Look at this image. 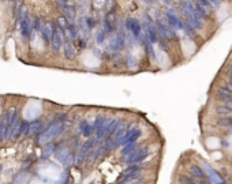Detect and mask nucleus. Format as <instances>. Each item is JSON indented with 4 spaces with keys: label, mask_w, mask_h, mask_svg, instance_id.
<instances>
[{
    "label": "nucleus",
    "mask_w": 232,
    "mask_h": 184,
    "mask_svg": "<svg viewBox=\"0 0 232 184\" xmlns=\"http://www.w3.org/2000/svg\"><path fill=\"white\" fill-rule=\"evenodd\" d=\"M96 143H97V139H96V138H92V139H89L86 143H83V145L81 146V149H79V151L77 154V158H75V164H77V165H82V164L86 161L87 155L94 150Z\"/></svg>",
    "instance_id": "1"
},
{
    "label": "nucleus",
    "mask_w": 232,
    "mask_h": 184,
    "mask_svg": "<svg viewBox=\"0 0 232 184\" xmlns=\"http://www.w3.org/2000/svg\"><path fill=\"white\" fill-rule=\"evenodd\" d=\"M150 153L152 151L149 149H139L137 151L131 153L128 157H126V164H128V165H139L141 161L146 160Z\"/></svg>",
    "instance_id": "2"
},
{
    "label": "nucleus",
    "mask_w": 232,
    "mask_h": 184,
    "mask_svg": "<svg viewBox=\"0 0 232 184\" xmlns=\"http://www.w3.org/2000/svg\"><path fill=\"white\" fill-rule=\"evenodd\" d=\"M143 172V168L141 165H130L126 171L121 173L120 179H119L118 184H124V182L131 177H135V176H141V173Z\"/></svg>",
    "instance_id": "3"
},
{
    "label": "nucleus",
    "mask_w": 232,
    "mask_h": 184,
    "mask_svg": "<svg viewBox=\"0 0 232 184\" xmlns=\"http://www.w3.org/2000/svg\"><path fill=\"white\" fill-rule=\"evenodd\" d=\"M202 168H203V171H205V175L208 176L209 183L210 184H228L216 171H214L213 168H212L210 165H208V164H202Z\"/></svg>",
    "instance_id": "4"
},
{
    "label": "nucleus",
    "mask_w": 232,
    "mask_h": 184,
    "mask_svg": "<svg viewBox=\"0 0 232 184\" xmlns=\"http://www.w3.org/2000/svg\"><path fill=\"white\" fill-rule=\"evenodd\" d=\"M156 29H157V32L161 34V37H164V38H167V40H176L178 38V36H176V33L174 32V29L169 27L168 25H164L163 21H156Z\"/></svg>",
    "instance_id": "5"
},
{
    "label": "nucleus",
    "mask_w": 232,
    "mask_h": 184,
    "mask_svg": "<svg viewBox=\"0 0 232 184\" xmlns=\"http://www.w3.org/2000/svg\"><path fill=\"white\" fill-rule=\"evenodd\" d=\"M64 44V33H63V29L62 27H56L55 29V33H53V38H52V49L53 52H59L62 49V45Z\"/></svg>",
    "instance_id": "6"
},
{
    "label": "nucleus",
    "mask_w": 232,
    "mask_h": 184,
    "mask_svg": "<svg viewBox=\"0 0 232 184\" xmlns=\"http://www.w3.org/2000/svg\"><path fill=\"white\" fill-rule=\"evenodd\" d=\"M141 134H142V131H141L139 128H132V127H128V130H127L123 141H121V145L126 146V145H128V143L137 142L138 138L141 137Z\"/></svg>",
    "instance_id": "7"
},
{
    "label": "nucleus",
    "mask_w": 232,
    "mask_h": 184,
    "mask_svg": "<svg viewBox=\"0 0 232 184\" xmlns=\"http://www.w3.org/2000/svg\"><path fill=\"white\" fill-rule=\"evenodd\" d=\"M165 16H167V19H168V22H169V25H171L172 27H176V29H179V30H182L183 27H185V22L183 21H180V18L176 15V14H174L171 10H168L165 12Z\"/></svg>",
    "instance_id": "8"
},
{
    "label": "nucleus",
    "mask_w": 232,
    "mask_h": 184,
    "mask_svg": "<svg viewBox=\"0 0 232 184\" xmlns=\"http://www.w3.org/2000/svg\"><path fill=\"white\" fill-rule=\"evenodd\" d=\"M195 7L201 11V14H202L205 18H208V16L212 14V8H213V5H212V3L209 2V0H197Z\"/></svg>",
    "instance_id": "9"
},
{
    "label": "nucleus",
    "mask_w": 232,
    "mask_h": 184,
    "mask_svg": "<svg viewBox=\"0 0 232 184\" xmlns=\"http://www.w3.org/2000/svg\"><path fill=\"white\" fill-rule=\"evenodd\" d=\"M124 42H126V38H124V32H119L118 36H116L115 38L111 41L109 48H111L112 50H121L124 48V45H126Z\"/></svg>",
    "instance_id": "10"
},
{
    "label": "nucleus",
    "mask_w": 232,
    "mask_h": 184,
    "mask_svg": "<svg viewBox=\"0 0 232 184\" xmlns=\"http://www.w3.org/2000/svg\"><path fill=\"white\" fill-rule=\"evenodd\" d=\"M127 27H128V32H131V34L135 38H141L142 29H141V25L137 19H127Z\"/></svg>",
    "instance_id": "11"
},
{
    "label": "nucleus",
    "mask_w": 232,
    "mask_h": 184,
    "mask_svg": "<svg viewBox=\"0 0 232 184\" xmlns=\"http://www.w3.org/2000/svg\"><path fill=\"white\" fill-rule=\"evenodd\" d=\"M78 131L81 132L83 137H86V138H89V137H92L93 134L96 132V130H94V124H89V123H86V121H81L79 123V126H78Z\"/></svg>",
    "instance_id": "12"
},
{
    "label": "nucleus",
    "mask_w": 232,
    "mask_h": 184,
    "mask_svg": "<svg viewBox=\"0 0 232 184\" xmlns=\"http://www.w3.org/2000/svg\"><path fill=\"white\" fill-rule=\"evenodd\" d=\"M157 29L153 26V25L150 23V22H148L146 23V38L149 40V41L152 42V44H154V42H158V36H157Z\"/></svg>",
    "instance_id": "13"
},
{
    "label": "nucleus",
    "mask_w": 232,
    "mask_h": 184,
    "mask_svg": "<svg viewBox=\"0 0 232 184\" xmlns=\"http://www.w3.org/2000/svg\"><path fill=\"white\" fill-rule=\"evenodd\" d=\"M188 172L191 173V176H193V177H195V179H199V180H203V179H205V176H206L203 168L195 165V164H193V165L188 166Z\"/></svg>",
    "instance_id": "14"
},
{
    "label": "nucleus",
    "mask_w": 232,
    "mask_h": 184,
    "mask_svg": "<svg viewBox=\"0 0 232 184\" xmlns=\"http://www.w3.org/2000/svg\"><path fill=\"white\" fill-rule=\"evenodd\" d=\"M53 33H55V32H53L52 25H51V23H45L44 29H42V37H44V40H45V42H47V44H51V42H52Z\"/></svg>",
    "instance_id": "15"
},
{
    "label": "nucleus",
    "mask_w": 232,
    "mask_h": 184,
    "mask_svg": "<svg viewBox=\"0 0 232 184\" xmlns=\"http://www.w3.org/2000/svg\"><path fill=\"white\" fill-rule=\"evenodd\" d=\"M137 150H139V143L138 142L128 143V145H126L123 149H121V155H123V157H128L131 153L137 151Z\"/></svg>",
    "instance_id": "16"
},
{
    "label": "nucleus",
    "mask_w": 232,
    "mask_h": 184,
    "mask_svg": "<svg viewBox=\"0 0 232 184\" xmlns=\"http://www.w3.org/2000/svg\"><path fill=\"white\" fill-rule=\"evenodd\" d=\"M64 56H66V59H69V60L75 59V48L70 41L64 42Z\"/></svg>",
    "instance_id": "17"
},
{
    "label": "nucleus",
    "mask_w": 232,
    "mask_h": 184,
    "mask_svg": "<svg viewBox=\"0 0 232 184\" xmlns=\"http://www.w3.org/2000/svg\"><path fill=\"white\" fill-rule=\"evenodd\" d=\"M217 98H220V100L225 101V102H228V101H232V93L228 92L225 87H220V89H217Z\"/></svg>",
    "instance_id": "18"
},
{
    "label": "nucleus",
    "mask_w": 232,
    "mask_h": 184,
    "mask_svg": "<svg viewBox=\"0 0 232 184\" xmlns=\"http://www.w3.org/2000/svg\"><path fill=\"white\" fill-rule=\"evenodd\" d=\"M21 30H22V34L25 37H29V34H30V21H29V16L27 15H23V18H22Z\"/></svg>",
    "instance_id": "19"
},
{
    "label": "nucleus",
    "mask_w": 232,
    "mask_h": 184,
    "mask_svg": "<svg viewBox=\"0 0 232 184\" xmlns=\"http://www.w3.org/2000/svg\"><path fill=\"white\" fill-rule=\"evenodd\" d=\"M42 132H44V130H42L41 123L36 121V123L30 124L29 131H27V135H29V137H33V135H36V134H42Z\"/></svg>",
    "instance_id": "20"
},
{
    "label": "nucleus",
    "mask_w": 232,
    "mask_h": 184,
    "mask_svg": "<svg viewBox=\"0 0 232 184\" xmlns=\"http://www.w3.org/2000/svg\"><path fill=\"white\" fill-rule=\"evenodd\" d=\"M217 124L220 127H232V116H224L217 120Z\"/></svg>",
    "instance_id": "21"
},
{
    "label": "nucleus",
    "mask_w": 232,
    "mask_h": 184,
    "mask_svg": "<svg viewBox=\"0 0 232 184\" xmlns=\"http://www.w3.org/2000/svg\"><path fill=\"white\" fill-rule=\"evenodd\" d=\"M216 112H217V113H220V115H223V116H231V110L228 109L225 105H220V106H217V108H216Z\"/></svg>",
    "instance_id": "22"
},
{
    "label": "nucleus",
    "mask_w": 232,
    "mask_h": 184,
    "mask_svg": "<svg viewBox=\"0 0 232 184\" xmlns=\"http://www.w3.org/2000/svg\"><path fill=\"white\" fill-rule=\"evenodd\" d=\"M67 32H69V34H70V37H71V38L72 40H75V38H77V32H78V30H77V27H75L74 26V25H71V23H69V27H67Z\"/></svg>",
    "instance_id": "23"
},
{
    "label": "nucleus",
    "mask_w": 232,
    "mask_h": 184,
    "mask_svg": "<svg viewBox=\"0 0 232 184\" xmlns=\"http://www.w3.org/2000/svg\"><path fill=\"white\" fill-rule=\"evenodd\" d=\"M105 22H108L109 25H114L116 23V15H115V12H108L107 14V18H105Z\"/></svg>",
    "instance_id": "24"
},
{
    "label": "nucleus",
    "mask_w": 232,
    "mask_h": 184,
    "mask_svg": "<svg viewBox=\"0 0 232 184\" xmlns=\"http://www.w3.org/2000/svg\"><path fill=\"white\" fill-rule=\"evenodd\" d=\"M142 180H143L142 176H135V177H131V179L126 180V182H124V184H138V183L142 182Z\"/></svg>",
    "instance_id": "25"
},
{
    "label": "nucleus",
    "mask_w": 232,
    "mask_h": 184,
    "mask_svg": "<svg viewBox=\"0 0 232 184\" xmlns=\"http://www.w3.org/2000/svg\"><path fill=\"white\" fill-rule=\"evenodd\" d=\"M126 64H128V67H137V61H135V59H132L131 60V56H127Z\"/></svg>",
    "instance_id": "26"
},
{
    "label": "nucleus",
    "mask_w": 232,
    "mask_h": 184,
    "mask_svg": "<svg viewBox=\"0 0 232 184\" xmlns=\"http://www.w3.org/2000/svg\"><path fill=\"white\" fill-rule=\"evenodd\" d=\"M105 36H107V33H105V32H101L100 34L97 36V42H98V44H103L104 40H105Z\"/></svg>",
    "instance_id": "27"
},
{
    "label": "nucleus",
    "mask_w": 232,
    "mask_h": 184,
    "mask_svg": "<svg viewBox=\"0 0 232 184\" xmlns=\"http://www.w3.org/2000/svg\"><path fill=\"white\" fill-rule=\"evenodd\" d=\"M53 150H55V145H48L47 146V150H45V155H49V154H52L53 153Z\"/></svg>",
    "instance_id": "28"
},
{
    "label": "nucleus",
    "mask_w": 232,
    "mask_h": 184,
    "mask_svg": "<svg viewBox=\"0 0 232 184\" xmlns=\"http://www.w3.org/2000/svg\"><path fill=\"white\" fill-rule=\"evenodd\" d=\"M209 2L212 3V5H219V4H221L224 0H209Z\"/></svg>",
    "instance_id": "29"
},
{
    "label": "nucleus",
    "mask_w": 232,
    "mask_h": 184,
    "mask_svg": "<svg viewBox=\"0 0 232 184\" xmlns=\"http://www.w3.org/2000/svg\"><path fill=\"white\" fill-rule=\"evenodd\" d=\"M115 64H116V67H120V64L123 66V64H126V61H124V60H120V59H118V60L115 61Z\"/></svg>",
    "instance_id": "30"
},
{
    "label": "nucleus",
    "mask_w": 232,
    "mask_h": 184,
    "mask_svg": "<svg viewBox=\"0 0 232 184\" xmlns=\"http://www.w3.org/2000/svg\"><path fill=\"white\" fill-rule=\"evenodd\" d=\"M225 106H227V108L232 112V101H228V102H225Z\"/></svg>",
    "instance_id": "31"
},
{
    "label": "nucleus",
    "mask_w": 232,
    "mask_h": 184,
    "mask_svg": "<svg viewBox=\"0 0 232 184\" xmlns=\"http://www.w3.org/2000/svg\"><path fill=\"white\" fill-rule=\"evenodd\" d=\"M225 89H227V90H228V92H231V93H232V85L230 83V82H228V83H227V85H225Z\"/></svg>",
    "instance_id": "32"
},
{
    "label": "nucleus",
    "mask_w": 232,
    "mask_h": 184,
    "mask_svg": "<svg viewBox=\"0 0 232 184\" xmlns=\"http://www.w3.org/2000/svg\"><path fill=\"white\" fill-rule=\"evenodd\" d=\"M228 74H230V78L232 79V67H231V70H230V71H228Z\"/></svg>",
    "instance_id": "33"
},
{
    "label": "nucleus",
    "mask_w": 232,
    "mask_h": 184,
    "mask_svg": "<svg viewBox=\"0 0 232 184\" xmlns=\"http://www.w3.org/2000/svg\"><path fill=\"white\" fill-rule=\"evenodd\" d=\"M165 3H168V4H171V0H164Z\"/></svg>",
    "instance_id": "34"
},
{
    "label": "nucleus",
    "mask_w": 232,
    "mask_h": 184,
    "mask_svg": "<svg viewBox=\"0 0 232 184\" xmlns=\"http://www.w3.org/2000/svg\"><path fill=\"white\" fill-rule=\"evenodd\" d=\"M228 132H230V134H232V127H230V131H228Z\"/></svg>",
    "instance_id": "35"
},
{
    "label": "nucleus",
    "mask_w": 232,
    "mask_h": 184,
    "mask_svg": "<svg viewBox=\"0 0 232 184\" xmlns=\"http://www.w3.org/2000/svg\"><path fill=\"white\" fill-rule=\"evenodd\" d=\"M2 169H3V166H2V165H0V172H2Z\"/></svg>",
    "instance_id": "36"
},
{
    "label": "nucleus",
    "mask_w": 232,
    "mask_h": 184,
    "mask_svg": "<svg viewBox=\"0 0 232 184\" xmlns=\"http://www.w3.org/2000/svg\"><path fill=\"white\" fill-rule=\"evenodd\" d=\"M230 83H231V85H232V79H231V81H230Z\"/></svg>",
    "instance_id": "37"
}]
</instances>
